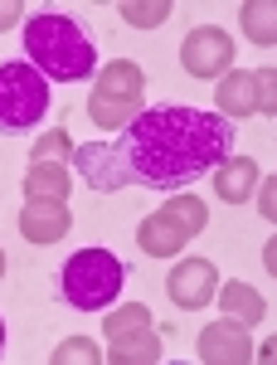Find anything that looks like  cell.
I'll return each mask as SVG.
<instances>
[{
	"instance_id": "obj_1",
	"label": "cell",
	"mask_w": 277,
	"mask_h": 365,
	"mask_svg": "<svg viewBox=\"0 0 277 365\" xmlns=\"http://www.w3.org/2000/svg\"><path fill=\"white\" fill-rule=\"evenodd\" d=\"M224 156H234V122L204 108H141L117 141H83L68 166H78L83 185L98 195L146 185V190H180L204 180Z\"/></svg>"
},
{
	"instance_id": "obj_2",
	"label": "cell",
	"mask_w": 277,
	"mask_h": 365,
	"mask_svg": "<svg viewBox=\"0 0 277 365\" xmlns=\"http://www.w3.org/2000/svg\"><path fill=\"white\" fill-rule=\"evenodd\" d=\"M25 54L49 83H83L98 73V49L68 15H34L25 25Z\"/></svg>"
},
{
	"instance_id": "obj_3",
	"label": "cell",
	"mask_w": 277,
	"mask_h": 365,
	"mask_svg": "<svg viewBox=\"0 0 277 365\" xmlns=\"http://www.w3.org/2000/svg\"><path fill=\"white\" fill-rule=\"evenodd\" d=\"M122 282H127V263L112 249H78L58 268V297L78 312H103L108 302H117Z\"/></svg>"
},
{
	"instance_id": "obj_4",
	"label": "cell",
	"mask_w": 277,
	"mask_h": 365,
	"mask_svg": "<svg viewBox=\"0 0 277 365\" xmlns=\"http://www.w3.org/2000/svg\"><path fill=\"white\" fill-rule=\"evenodd\" d=\"M146 103V73L132 58H112L93 73V98H88V117L98 132H122Z\"/></svg>"
},
{
	"instance_id": "obj_5",
	"label": "cell",
	"mask_w": 277,
	"mask_h": 365,
	"mask_svg": "<svg viewBox=\"0 0 277 365\" xmlns=\"http://www.w3.org/2000/svg\"><path fill=\"white\" fill-rule=\"evenodd\" d=\"M204 225H209V205L190 190H175L156 215H146L137 225V249L146 258H175Z\"/></svg>"
},
{
	"instance_id": "obj_6",
	"label": "cell",
	"mask_w": 277,
	"mask_h": 365,
	"mask_svg": "<svg viewBox=\"0 0 277 365\" xmlns=\"http://www.w3.org/2000/svg\"><path fill=\"white\" fill-rule=\"evenodd\" d=\"M49 113V78L29 58H5L0 63V132L25 137Z\"/></svg>"
},
{
	"instance_id": "obj_7",
	"label": "cell",
	"mask_w": 277,
	"mask_h": 365,
	"mask_svg": "<svg viewBox=\"0 0 277 365\" xmlns=\"http://www.w3.org/2000/svg\"><path fill=\"white\" fill-rule=\"evenodd\" d=\"M180 68L190 78H224L234 68V34L219 25L190 29V39L180 44Z\"/></svg>"
},
{
	"instance_id": "obj_8",
	"label": "cell",
	"mask_w": 277,
	"mask_h": 365,
	"mask_svg": "<svg viewBox=\"0 0 277 365\" xmlns=\"http://www.w3.org/2000/svg\"><path fill=\"white\" fill-rule=\"evenodd\" d=\"M214 292H219V268L209 263V258H185V263H175L166 278V297L175 302L180 312H199L214 302Z\"/></svg>"
},
{
	"instance_id": "obj_9",
	"label": "cell",
	"mask_w": 277,
	"mask_h": 365,
	"mask_svg": "<svg viewBox=\"0 0 277 365\" xmlns=\"http://www.w3.org/2000/svg\"><path fill=\"white\" fill-rule=\"evenodd\" d=\"M194 351H199L204 365H249L253 361V336H249V327L219 317V322H209L199 331V346Z\"/></svg>"
},
{
	"instance_id": "obj_10",
	"label": "cell",
	"mask_w": 277,
	"mask_h": 365,
	"mask_svg": "<svg viewBox=\"0 0 277 365\" xmlns=\"http://www.w3.org/2000/svg\"><path fill=\"white\" fill-rule=\"evenodd\" d=\"M73 229V210H68V200H25V210H20V234H25L29 244H58L63 234Z\"/></svg>"
},
{
	"instance_id": "obj_11",
	"label": "cell",
	"mask_w": 277,
	"mask_h": 365,
	"mask_svg": "<svg viewBox=\"0 0 277 365\" xmlns=\"http://www.w3.org/2000/svg\"><path fill=\"white\" fill-rule=\"evenodd\" d=\"M214 108L219 117L229 122H244V117L258 113V78H253V68H229L214 88Z\"/></svg>"
},
{
	"instance_id": "obj_12",
	"label": "cell",
	"mask_w": 277,
	"mask_h": 365,
	"mask_svg": "<svg viewBox=\"0 0 277 365\" xmlns=\"http://www.w3.org/2000/svg\"><path fill=\"white\" fill-rule=\"evenodd\" d=\"M209 175H214V195H219L224 205H244V200H253V185L263 180V170H258L253 156H224Z\"/></svg>"
},
{
	"instance_id": "obj_13",
	"label": "cell",
	"mask_w": 277,
	"mask_h": 365,
	"mask_svg": "<svg viewBox=\"0 0 277 365\" xmlns=\"http://www.w3.org/2000/svg\"><path fill=\"white\" fill-rule=\"evenodd\" d=\"M73 195V166L63 161H29L25 200H68Z\"/></svg>"
},
{
	"instance_id": "obj_14",
	"label": "cell",
	"mask_w": 277,
	"mask_h": 365,
	"mask_svg": "<svg viewBox=\"0 0 277 365\" xmlns=\"http://www.w3.org/2000/svg\"><path fill=\"white\" fill-rule=\"evenodd\" d=\"M214 302L224 307L229 322H239V327H258L263 317H268V302H263V292L249 287V282H224L219 292H214Z\"/></svg>"
},
{
	"instance_id": "obj_15",
	"label": "cell",
	"mask_w": 277,
	"mask_h": 365,
	"mask_svg": "<svg viewBox=\"0 0 277 365\" xmlns=\"http://www.w3.org/2000/svg\"><path fill=\"white\" fill-rule=\"evenodd\" d=\"M103 331H108V341H132V336H146V331H151V307H146V302H122L117 312H108Z\"/></svg>"
},
{
	"instance_id": "obj_16",
	"label": "cell",
	"mask_w": 277,
	"mask_h": 365,
	"mask_svg": "<svg viewBox=\"0 0 277 365\" xmlns=\"http://www.w3.org/2000/svg\"><path fill=\"white\" fill-rule=\"evenodd\" d=\"M239 25H244V34H249L253 44H273L277 39V10H273V0H249L244 10H239Z\"/></svg>"
},
{
	"instance_id": "obj_17",
	"label": "cell",
	"mask_w": 277,
	"mask_h": 365,
	"mask_svg": "<svg viewBox=\"0 0 277 365\" xmlns=\"http://www.w3.org/2000/svg\"><path fill=\"white\" fill-rule=\"evenodd\" d=\"M166 356L161 351V341H156V331H146V336H132V341H112L108 361L112 365H156Z\"/></svg>"
},
{
	"instance_id": "obj_18",
	"label": "cell",
	"mask_w": 277,
	"mask_h": 365,
	"mask_svg": "<svg viewBox=\"0 0 277 365\" xmlns=\"http://www.w3.org/2000/svg\"><path fill=\"white\" fill-rule=\"evenodd\" d=\"M117 15H122L132 29H156V25L170 20V0H122Z\"/></svg>"
},
{
	"instance_id": "obj_19",
	"label": "cell",
	"mask_w": 277,
	"mask_h": 365,
	"mask_svg": "<svg viewBox=\"0 0 277 365\" xmlns=\"http://www.w3.org/2000/svg\"><path fill=\"white\" fill-rule=\"evenodd\" d=\"M73 151H78V141L68 137L63 127H49L44 137L34 141V161H63V166H68V161H73Z\"/></svg>"
},
{
	"instance_id": "obj_20",
	"label": "cell",
	"mask_w": 277,
	"mask_h": 365,
	"mask_svg": "<svg viewBox=\"0 0 277 365\" xmlns=\"http://www.w3.org/2000/svg\"><path fill=\"white\" fill-rule=\"evenodd\" d=\"M54 365H103V351H98L88 336H68L54 351Z\"/></svg>"
},
{
	"instance_id": "obj_21",
	"label": "cell",
	"mask_w": 277,
	"mask_h": 365,
	"mask_svg": "<svg viewBox=\"0 0 277 365\" xmlns=\"http://www.w3.org/2000/svg\"><path fill=\"white\" fill-rule=\"evenodd\" d=\"M253 78H258V113L277 117V73L273 68H253Z\"/></svg>"
},
{
	"instance_id": "obj_22",
	"label": "cell",
	"mask_w": 277,
	"mask_h": 365,
	"mask_svg": "<svg viewBox=\"0 0 277 365\" xmlns=\"http://www.w3.org/2000/svg\"><path fill=\"white\" fill-rule=\"evenodd\" d=\"M253 195H258V210H263V220H277V175L258 180V185H253Z\"/></svg>"
},
{
	"instance_id": "obj_23",
	"label": "cell",
	"mask_w": 277,
	"mask_h": 365,
	"mask_svg": "<svg viewBox=\"0 0 277 365\" xmlns=\"http://www.w3.org/2000/svg\"><path fill=\"white\" fill-rule=\"evenodd\" d=\"M20 15H25V5H20V0H0V29H10Z\"/></svg>"
},
{
	"instance_id": "obj_24",
	"label": "cell",
	"mask_w": 277,
	"mask_h": 365,
	"mask_svg": "<svg viewBox=\"0 0 277 365\" xmlns=\"http://www.w3.org/2000/svg\"><path fill=\"white\" fill-rule=\"evenodd\" d=\"M263 268L277 278V239H268V249H263Z\"/></svg>"
},
{
	"instance_id": "obj_25",
	"label": "cell",
	"mask_w": 277,
	"mask_h": 365,
	"mask_svg": "<svg viewBox=\"0 0 277 365\" xmlns=\"http://www.w3.org/2000/svg\"><path fill=\"white\" fill-rule=\"evenodd\" d=\"M253 361H268V365H273L277 361V346H273V341H268V346H253Z\"/></svg>"
},
{
	"instance_id": "obj_26",
	"label": "cell",
	"mask_w": 277,
	"mask_h": 365,
	"mask_svg": "<svg viewBox=\"0 0 277 365\" xmlns=\"http://www.w3.org/2000/svg\"><path fill=\"white\" fill-rule=\"evenodd\" d=\"M5 263H10V258H5V249H0V278H5Z\"/></svg>"
},
{
	"instance_id": "obj_27",
	"label": "cell",
	"mask_w": 277,
	"mask_h": 365,
	"mask_svg": "<svg viewBox=\"0 0 277 365\" xmlns=\"http://www.w3.org/2000/svg\"><path fill=\"white\" fill-rule=\"evenodd\" d=\"M0 351H5V322H0Z\"/></svg>"
}]
</instances>
